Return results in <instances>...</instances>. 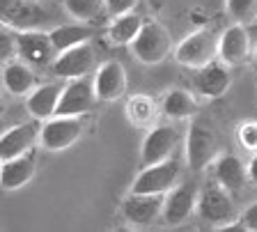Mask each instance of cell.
I'll return each mask as SVG.
<instances>
[{
    "mask_svg": "<svg viewBox=\"0 0 257 232\" xmlns=\"http://www.w3.org/2000/svg\"><path fill=\"white\" fill-rule=\"evenodd\" d=\"M241 227L243 230H250V232H257V202L246 207V211L241 214Z\"/></svg>",
    "mask_w": 257,
    "mask_h": 232,
    "instance_id": "4dcf8cb0",
    "label": "cell"
},
{
    "mask_svg": "<svg viewBox=\"0 0 257 232\" xmlns=\"http://www.w3.org/2000/svg\"><path fill=\"white\" fill-rule=\"evenodd\" d=\"M236 141H239V145L243 150L257 152V122L248 120V122L236 127Z\"/></svg>",
    "mask_w": 257,
    "mask_h": 232,
    "instance_id": "f1b7e54d",
    "label": "cell"
},
{
    "mask_svg": "<svg viewBox=\"0 0 257 232\" xmlns=\"http://www.w3.org/2000/svg\"><path fill=\"white\" fill-rule=\"evenodd\" d=\"M60 92H62L60 83H44V85L32 87L26 94V108H28V113H30V118L44 122L51 115H55V108H58V101H60Z\"/></svg>",
    "mask_w": 257,
    "mask_h": 232,
    "instance_id": "44dd1931",
    "label": "cell"
},
{
    "mask_svg": "<svg viewBox=\"0 0 257 232\" xmlns=\"http://www.w3.org/2000/svg\"><path fill=\"white\" fill-rule=\"evenodd\" d=\"M0 108H3V99H0Z\"/></svg>",
    "mask_w": 257,
    "mask_h": 232,
    "instance_id": "e575fe53",
    "label": "cell"
},
{
    "mask_svg": "<svg viewBox=\"0 0 257 232\" xmlns=\"http://www.w3.org/2000/svg\"><path fill=\"white\" fill-rule=\"evenodd\" d=\"M3 87L5 92L14 94V97H26L32 87L37 85V74L35 67L23 62L21 58H14L3 65Z\"/></svg>",
    "mask_w": 257,
    "mask_h": 232,
    "instance_id": "ffe728a7",
    "label": "cell"
},
{
    "mask_svg": "<svg viewBox=\"0 0 257 232\" xmlns=\"http://www.w3.org/2000/svg\"><path fill=\"white\" fill-rule=\"evenodd\" d=\"M58 19V10L44 0H0V26L10 30H32L44 28Z\"/></svg>",
    "mask_w": 257,
    "mask_h": 232,
    "instance_id": "6da1fadb",
    "label": "cell"
},
{
    "mask_svg": "<svg viewBox=\"0 0 257 232\" xmlns=\"http://www.w3.org/2000/svg\"><path fill=\"white\" fill-rule=\"evenodd\" d=\"M16 53L30 67L42 69V67H51L58 51L51 42L48 30L32 28V30H16Z\"/></svg>",
    "mask_w": 257,
    "mask_h": 232,
    "instance_id": "52a82bcc",
    "label": "cell"
},
{
    "mask_svg": "<svg viewBox=\"0 0 257 232\" xmlns=\"http://www.w3.org/2000/svg\"><path fill=\"white\" fill-rule=\"evenodd\" d=\"M0 168H3V159H0Z\"/></svg>",
    "mask_w": 257,
    "mask_h": 232,
    "instance_id": "d590c367",
    "label": "cell"
},
{
    "mask_svg": "<svg viewBox=\"0 0 257 232\" xmlns=\"http://www.w3.org/2000/svg\"><path fill=\"white\" fill-rule=\"evenodd\" d=\"M39 143V120H28L21 125L5 127V131L0 134V159H12L19 154L35 150Z\"/></svg>",
    "mask_w": 257,
    "mask_h": 232,
    "instance_id": "2e32d148",
    "label": "cell"
},
{
    "mask_svg": "<svg viewBox=\"0 0 257 232\" xmlns=\"http://www.w3.org/2000/svg\"><path fill=\"white\" fill-rule=\"evenodd\" d=\"M85 129L78 115H51L39 125V145L48 152H62L71 147Z\"/></svg>",
    "mask_w": 257,
    "mask_h": 232,
    "instance_id": "5b68a950",
    "label": "cell"
},
{
    "mask_svg": "<svg viewBox=\"0 0 257 232\" xmlns=\"http://www.w3.org/2000/svg\"><path fill=\"white\" fill-rule=\"evenodd\" d=\"M51 42H53L55 51H67L76 44H83V42H92L94 37V28L87 26V21H71V23H55L51 30Z\"/></svg>",
    "mask_w": 257,
    "mask_h": 232,
    "instance_id": "7402d4cb",
    "label": "cell"
},
{
    "mask_svg": "<svg viewBox=\"0 0 257 232\" xmlns=\"http://www.w3.org/2000/svg\"><path fill=\"white\" fill-rule=\"evenodd\" d=\"M230 85H232L230 67L220 62L218 58L202 65L200 69H195V76H193V90L198 92V97L204 99L223 97L225 92L230 90Z\"/></svg>",
    "mask_w": 257,
    "mask_h": 232,
    "instance_id": "9a60e30c",
    "label": "cell"
},
{
    "mask_svg": "<svg viewBox=\"0 0 257 232\" xmlns=\"http://www.w3.org/2000/svg\"><path fill=\"white\" fill-rule=\"evenodd\" d=\"M198 195H200V189L195 182L175 184V186L166 193L163 214H161L163 223H166V225H182L188 216L195 211Z\"/></svg>",
    "mask_w": 257,
    "mask_h": 232,
    "instance_id": "4fadbf2b",
    "label": "cell"
},
{
    "mask_svg": "<svg viewBox=\"0 0 257 232\" xmlns=\"http://www.w3.org/2000/svg\"><path fill=\"white\" fill-rule=\"evenodd\" d=\"M211 173H214V182L227 189L230 193H239L248 182V168L236 154H230V152L218 154L211 161Z\"/></svg>",
    "mask_w": 257,
    "mask_h": 232,
    "instance_id": "d6986e66",
    "label": "cell"
},
{
    "mask_svg": "<svg viewBox=\"0 0 257 232\" xmlns=\"http://www.w3.org/2000/svg\"><path fill=\"white\" fill-rule=\"evenodd\" d=\"M186 163L191 170H204L218 157V138L204 120H193L184 138Z\"/></svg>",
    "mask_w": 257,
    "mask_h": 232,
    "instance_id": "277c9868",
    "label": "cell"
},
{
    "mask_svg": "<svg viewBox=\"0 0 257 232\" xmlns=\"http://www.w3.org/2000/svg\"><path fill=\"white\" fill-rule=\"evenodd\" d=\"M182 143V134L175 125H156L152 127L143 138V147H140V163L143 166H152V163L166 161L175 154L177 145Z\"/></svg>",
    "mask_w": 257,
    "mask_h": 232,
    "instance_id": "8fae6325",
    "label": "cell"
},
{
    "mask_svg": "<svg viewBox=\"0 0 257 232\" xmlns=\"http://www.w3.org/2000/svg\"><path fill=\"white\" fill-rule=\"evenodd\" d=\"M140 28H143V19L134 12H126V14H119V17H112V23L106 30V37L115 46H128L136 39Z\"/></svg>",
    "mask_w": 257,
    "mask_h": 232,
    "instance_id": "cb8c5ba5",
    "label": "cell"
},
{
    "mask_svg": "<svg viewBox=\"0 0 257 232\" xmlns=\"http://www.w3.org/2000/svg\"><path fill=\"white\" fill-rule=\"evenodd\" d=\"M136 5H138V0H103V12L108 17H119L126 12H134Z\"/></svg>",
    "mask_w": 257,
    "mask_h": 232,
    "instance_id": "f546056e",
    "label": "cell"
},
{
    "mask_svg": "<svg viewBox=\"0 0 257 232\" xmlns=\"http://www.w3.org/2000/svg\"><path fill=\"white\" fill-rule=\"evenodd\" d=\"M62 5L76 21H92L103 10V0H62Z\"/></svg>",
    "mask_w": 257,
    "mask_h": 232,
    "instance_id": "484cf974",
    "label": "cell"
},
{
    "mask_svg": "<svg viewBox=\"0 0 257 232\" xmlns=\"http://www.w3.org/2000/svg\"><path fill=\"white\" fill-rule=\"evenodd\" d=\"M166 195L159 193H134L128 191L126 200L122 202V216L128 225L134 227H150L163 214Z\"/></svg>",
    "mask_w": 257,
    "mask_h": 232,
    "instance_id": "7c38bea8",
    "label": "cell"
},
{
    "mask_svg": "<svg viewBox=\"0 0 257 232\" xmlns=\"http://www.w3.org/2000/svg\"><path fill=\"white\" fill-rule=\"evenodd\" d=\"M195 211H198L202 221L211 223L216 227H225L236 221V207L234 200H232V193L216 182L200 191Z\"/></svg>",
    "mask_w": 257,
    "mask_h": 232,
    "instance_id": "8992f818",
    "label": "cell"
},
{
    "mask_svg": "<svg viewBox=\"0 0 257 232\" xmlns=\"http://www.w3.org/2000/svg\"><path fill=\"white\" fill-rule=\"evenodd\" d=\"M182 175V166L177 159H166V161L152 163V166H143V170L138 173V177L131 184L134 193H159L166 195L168 191L179 182Z\"/></svg>",
    "mask_w": 257,
    "mask_h": 232,
    "instance_id": "ba28073f",
    "label": "cell"
},
{
    "mask_svg": "<svg viewBox=\"0 0 257 232\" xmlns=\"http://www.w3.org/2000/svg\"><path fill=\"white\" fill-rule=\"evenodd\" d=\"M250 35L243 23H232L225 28L218 39V60L227 67H239L250 58Z\"/></svg>",
    "mask_w": 257,
    "mask_h": 232,
    "instance_id": "e0dca14e",
    "label": "cell"
},
{
    "mask_svg": "<svg viewBox=\"0 0 257 232\" xmlns=\"http://www.w3.org/2000/svg\"><path fill=\"white\" fill-rule=\"evenodd\" d=\"M3 131H5V125H3V122H0V134H3Z\"/></svg>",
    "mask_w": 257,
    "mask_h": 232,
    "instance_id": "d6a6232c",
    "label": "cell"
},
{
    "mask_svg": "<svg viewBox=\"0 0 257 232\" xmlns=\"http://www.w3.org/2000/svg\"><path fill=\"white\" fill-rule=\"evenodd\" d=\"M252 55H255V62H257V49H255V51H252Z\"/></svg>",
    "mask_w": 257,
    "mask_h": 232,
    "instance_id": "836d02e7",
    "label": "cell"
},
{
    "mask_svg": "<svg viewBox=\"0 0 257 232\" xmlns=\"http://www.w3.org/2000/svg\"><path fill=\"white\" fill-rule=\"evenodd\" d=\"M94 94H96V101H117V99L124 97L128 85V78H126V69H124L122 62L117 60H108L103 65H99L94 69Z\"/></svg>",
    "mask_w": 257,
    "mask_h": 232,
    "instance_id": "5bb4252c",
    "label": "cell"
},
{
    "mask_svg": "<svg viewBox=\"0 0 257 232\" xmlns=\"http://www.w3.org/2000/svg\"><path fill=\"white\" fill-rule=\"evenodd\" d=\"M128 46H131V53L143 65H159L170 55L172 37L163 23L150 19V21H143V28L138 30L136 39Z\"/></svg>",
    "mask_w": 257,
    "mask_h": 232,
    "instance_id": "7a4b0ae2",
    "label": "cell"
},
{
    "mask_svg": "<svg viewBox=\"0 0 257 232\" xmlns=\"http://www.w3.org/2000/svg\"><path fill=\"white\" fill-rule=\"evenodd\" d=\"M218 39L220 35L214 28H200L177 44L175 60L188 69H200L202 65L218 58Z\"/></svg>",
    "mask_w": 257,
    "mask_h": 232,
    "instance_id": "3957f363",
    "label": "cell"
},
{
    "mask_svg": "<svg viewBox=\"0 0 257 232\" xmlns=\"http://www.w3.org/2000/svg\"><path fill=\"white\" fill-rule=\"evenodd\" d=\"M96 103L94 83L90 76H80V78H69L62 85L60 92V101L55 108V115H78L85 118Z\"/></svg>",
    "mask_w": 257,
    "mask_h": 232,
    "instance_id": "30bf717a",
    "label": "cell"
},
{
    "mask_svg": "<svg viewBox=\"0 0 257 232\" xmlns=\"http://www.w3.org/2000/svg\"><path fill=\"white\" fill-rule=\"evenodd\" d=\"M225 10L236 23H250L257 17V0H225Z\"/></svg>",
    "mask_w": 257,
    "mask_h": 232,
    "instance_id": "4316f807",
    "label": "cell"
},
{
    "mask_svg": "<svg viewBox=\"0 0 257 232\" xmlns=\"http://www.w3.org/2000/svg\"><path fill=\"white\" fill-rule=\"evenodd\" d=\"M161 113L170 120H191L198 115V101L191 92L179 90V87H172L168 92L163 101H161Z\"/></svg>",
    "mask_w": 257,
    "mask_h": 232,
    "instance_id": "603a6c76",
    "label": "cell"
},
{
    "mask_svg": "<svg viewBox=\"0 0 257 232\" xmlns=\"http://www.w3.org/2000/svg\"><path fill=\"white\" fill-rule=\"evenodd\" d=\"M126 118L134 122L136 127H147L152 125V120L156 118V103L152 97L145 94H136L128 99L126 103Z\"/></svg>",
    "mask_w": 257,
    "mask_h": 232,
    "instance_id": "d4e9b609",
    "label": "cell"
},
{
    "mask_svg": "<svg viewBox=\"0 0 257 232\" xmlns=\"http://www.w3.org/2000/svg\"><path fill=\"white\" fill-rule=\"evenodd\" d=\"M35 170H37V152L35 150L19 154V157L5 159L3 168H0V189L5 191L23 189L35 177Z\"/></svg>",
    "mask_w": 257,
    "mask_h": 232,
    "instance_id": "ac0fdd59",
    "label": "cell"
},
{
    "mask_svg": "<svg viewBox=\"0 0 257 232\" xmlns=\"http://www.w3.org/2000/svg\"><path fill=\"white\" fill-rule=\"evenodd\" d=\"M246 168H248V179H250L252 184H257V152H252V157Z\"/></svg>",
    "mask_w": 257,
    "mask_h": 232,
    "instance_id": "1f68e13d",
    "label": "cell"
},
{
    "mask_svg": "<svg viewBox=\"0 0 257 232\" xmlns=\"http://www.w3.org/2000/svg\"><path fill=\"white\" fill-rule=\"evenodd\" d=\"M14 58H19V53H16V30L12 33L10 28H0V65H5Z\"/></svg>",
    "mask_w": 257,
    "mask_h": 232,
    "instance_id": "83f0119b",
    "label": "cell"
},
{
    "mask_svg": "<svg viewBox=\"0 0 257 232\" xmlns=\"http://www.w3.org/2000/svg\"><path fill=\"white\" fill-rule=\"evenodd\" d=\"M96 69V53L92 42L76 44L67 51H60L55 60L51 62V71L58 78H80V76H90Z\"/></svg>",
    "mask_w": 257,
    "mask_h": 232,
    "instance_id": "9c48e42d",
    "label": "cell"
}]
</instances>
